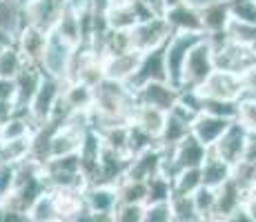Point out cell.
<instances>
[{
	"mask_svg": "<svg viewBox=\"0 0 256 222\" xmlns=\"http://www.w3.org/2000/svg\"><path fill=\"white\" fill-rule=\"evenodd\" d=\"M22 29V9L16 0H0V36L14 42Z\"/></svg>",
	"mask_w": 256,
	"mask_h": 222,
	"instance_id": "obj_26",
	"label": "cell"
},
{
	"mask_svg": "<svg viewBox=\"0 0 256 222\" xmlns=\"http://www.w3.org/2000/svg\"><path fill=\"white\" fill-rule=\"evenodd\" d=\"M236 122L240 127H245L248 133H256V98L254 96H243L238 100Z\"/></svg>",
	"mask_w": 256,
	"mask_h": 222,
	"instance_id": "obj_39",
	"label": "cell"
},
{
	"mask_svg": "<svg viewBox=\"0 0 256 222\" xmlns=\"http://www.w3.org/2000/svg\"><path fill=\"white\" fill-rule=\"evenodd\" d=\"M140 53L138 51H125L118 56H110L102 60V71H105L107 80L116 82H130V78L134 76L136 67H138Z\"/></svg>",
	"mask_w": 256,
	"mask_h": 222,
	"instance_id": "obj_21",
	"label": "cell"
},
{
	"mask_svg": "<svg viewBox=\"0 0 256 222\" xmlns=\"http://www.w3.org/2000/svg\"><path fill=\"white\" fill-rule=\"evenodd\" d=\"M82 205L94 214H110L114 216L118 207L116 187L112 185H87L82 191Z\"/></svg>",
	"mask_w": 256,
	"mask_h": 222,
	"instance_id": "obj_18",
	"label": "cell"
},
{
	"mask_svg": "<svg viewBox=\"0 0 256 222\" xmlns=\"http://www.w3.org/2000/svg\"><path fill=\"white\" fill-rule=\"evenodd\" d=\"M22 65H24V60H22L20 51H18V47L14 42L4 44V47L0 49V78L14 80V76L20 71Z\"/></svg>",
	"mask_w": 256,
	"mask_h": 222,
	"instance_id": "obj_32",
	"label": "cell"
},
{
	"mask_svg": "<svg viewBox=\"0 0 256 222\" xmlns=\"http://www.w3.org/2000/svg\"><path fill=\"white\" fill-rule=\"evenodd\" d=\"M116 194H118V205H145L147 182L122 178L116 185Z\"/></svg>",
	"mask_w": 256,
	"mask_h": 222,
	"instance_id": "obj_29",
	"label": "cell"
},
{
	"mask_svg": "<svg viewBox=\"0 0 256 222\" xmlns=\"http://www.w3.org/2000/svg\"><path fill=\"white\" fill-rule=\"evenodd\" d=\"M172 200V182L165 176H154L147 180V198L145 205H167Z\"/></svg>",
	"mask_w": 256,
	"mask_h": 222,
	"instance_id": "obj_36",
	"label": "cell"
},
{
	"mask_svg": "<svg viewBox=\"0 0 256 222\" xmlns=\"http://www.w3.org/2000/svg\"><path fill=\"white\" fill-rule=\"evenodd\" d=\"M142 222H174L170 205H145Z\"/></svg>",
	"mask_w": 256,
	"mask_h": 222,
	"instance_id": "obj_42",
	"label": "cell"
},
{
	"mask_svg": "<svg viewBox=\"0 0 256 222\" xmlns=\"http://www.w3.org/2000/svg\"><path fill=\"white\" fill-rule=\"evenodd\" d=\"M152 16H163L167 11V0H138Z\"/></svg>",
	"mask_w": 256,
	"mask_h": 222,
	"instance_id": "obj_46",
	"label": "cell"
},
{
	"mask_svg": "<svg viewBox=\"0 0 256 222\" xmlns=\"http://www.w3.org/2000/svg\"><path fill=\"white\" fill-rule=\"evenodd\" d=\"M134 96L138 105H147V107H154V109L170 113L172 107L178 102L180 89H176L170 82H145L138 89H134Z\"/></svg>",
	"mask_w": 256,
	"mask_h": 222,
	"instance_id": "obj_13",
	"label": "cell"
},
{
	"mask_svg": "<svg viewBox=\"0 0 256 222\" xmlns=\"http://www.w3.org/2000/svg\"><path fill=\"white\" fill-rule=\"evenodd\" d=\"M196 91L203 98H218V100H240L245 93L243 89V80L240 76L230 71H220V69H214L212 76L203 82Z\"/></svg>",
	"mask_w": 256,
	"mask_h": 222,
	"instance_id": "obj_10",
	"label": "cell"
},
{
	"mask_svg": "<svg viewBox=\"0 0 256 222\" xmlns=\"http://www.w3.org/2000/svg\"><path fill=\"white\" fill-rule=\"evenodd\" d=\"M198 169H200V182H203V187H210V189H218L220 185H225L234 176V167L228 165L225 160H220L212 151H208V156H205L203 165Z\"/></svg>",
	"mask_w": 256,
	"mask_h": 222,
	"instance_id": "obj_23",
	"label": "cell"
},
{
	"mask_svg": "<svg viewBox=\"0 0 256 222\" xmlns=\"http://www.w3.org/2000/svg\"><path fill=\"white\" fill-rule=\"evenodd\" d=\"M62 80H56V78H49V76H42L40 85H38L36 93H34L32 102L27 107V113L32 118L34 125H42L49 116L54 113L56 105L60 102V96H62Z\"/></svg>",
	"mask_w": 256,
	"mask_h": 222,
	"instance_id": "obj_5",
	"label": "cell"
},
{
	"mask_svg": "<svg viewBox=\"0 0 256 222\" xmlns=\"http://www.w3.org/2000/svg\"><path fill=\"white\" fill-rule=\"evenodd\" d=\"M0 222H29V214L12 207L7 200L0 202Z\"/></svg>",
	"mask_w": 256,
	"mask_h": 222,
	"instance_id": "obj_43",
	"label": "cell"
},
{
	"mask_svg": "<svg viewBox=\"0 0 256 222\" xmlns=\"http://www.w3.org/2000/svg\"><path fill=\"white\" fill-rule=\"evenodd\" d=\"M230 122L234 120H225V118H216V116H210V113H198L192 122V136L200 142L203 147L212 149L214 142L223 136V131L230 127Z\"/></svg>",
	"mask_w": 256,
	"mask_h": 222,
	"instance_id": "obj_19",
	"label": "cell"
},
{
	"mask_svg": "<svg viewBox=\"0 0 256 222\" xmlns=\"http://www.w3.org/2000/svg\"><path fill=\"white\" fill-rule=\"evenodd\" d=\"M47 36L49 33H42V31H38V29H34V27H27V24L20 29V33L16 36L14 44L18 47V51H20L24 62L40 67L42 53H45V44H47Z\"/></svg>",
	"mask_w": 256,
	"mask_h": 222,
	"instance_id": "obj_17",
	"label": "cell"
},
{
	"mask_svg": "<svg viewBox=\"0 0 256 222\" xmlns=\"http://www.w3.org/2000/svg\"><path fill=\"white\" fill-rule=\"evenodd\" d=\"M167 205H170L172 220L174 222H196L200 218L194 209L192 196H172V200Z\"/></svg>",
	"mask_w": 256,
	"mask_h": 222,
	"instance_id": "obj_37",
	"label": "cell"
},
{
	"mask_svg": "<svg viewBox=\"0 0 256 222\" xmlns=\"http://www.w3.org/2000/svg\"><path fill=\"white\" fill-rule=\"evenodd\" d=\"M190 133H192V122L185 120V118H180V116H176L174 111H170L165 116L163 129L158 133V147L163 151H172L180 140H185Z\"/></svg>",
	"mask_w": 256,
	"mask_h": 222,
	"instance_id": "obj_24",
	"label": "cell"
},
{
	"mask_svg": "<svg viewBox=\"0 0 256 222\" xmlns=\"http://www.w3.org/2000/svg\"><path fill=\"white\" fill-rule=\"evenodd\" d=\"M160 165H163V149H160V147H152V149H145V151H140V154L130 158L125 178L147 182L150 178L160 174Z\"/></svg>",
	"mask_w": 256,
	"mask_h": 222,
	"instance_id": "obj_16",
	"label": "cell"
},
{
	"mask_svg": "<svg viewBox=\"0 0 256 222\" xmlns=\"http://www.w3.org/2000/svg\"><path fill=\"white\" fill-rule=\"evenodd\" d=\"M165 44L158 49L140 53L138 67H136L134 76L130 78V82H125L127 87L134 91L145 82H167V69H165Z\"/></svg>",
	"mask_w": 256,
	"mask_h": 222,
	"instance_id": "obj_11",
	"label": "cell"
},
{
	"mask_svg": "<svg viewBox=\"0 0 256 222\" xmlns=\"http://www.w3.org/2000/svg\"><path fill=\"white\" fill-rule=\"evenodd\" d=\"M165 111L154 109V107H147V105H138L136 102V109L134 116H132V125L140 127L142 131H147L150 136H154L158 140V133L163 129V122H165Z\"/></svg>",
	"mask_w": 256,
	"mask_h": 222,
	"instance_id": "obj_28",
	"label": "cell"
},
{
	"mask_svg": "<svg viewBox=\"0 0 256 222\" xmlns=\"http://www.w3.org/2000/svg\"><path fill=\"white\" fill-rule=\"evenodd\" d=\"M198 11H200V22H203V36L225 31L228 22L232 20V16H230V0L205 2L198 7Z\"/></svg>",
	"mask_w": 256,
	"mask_h": 222,
	"instance_id": "obj_20",
	"label": "cell"
},
{
	"mask_svg": "<svg viewBox=\"0 0 256 222\" xmlns=\"http://www.w3.org/2000/svg\"><path fill=\"white\" fill-rule=\"evenodd\" d=\"M220 222H256V220H254L252 216L248 214V209H245V207L240 205L238 209H234L232 214H230V216H225V218L220 220Z\"/></svg>",
	"mask_w": 256,
	"mask_h": 222,
	"instance_id": "obj_47",
	"label": "cell"
},
{
	"mask_svg": "<svg viewBox=\"0 0 256 222\" xmlns=\"http://www.w3.org/2000/svg\"><path fill=\"white\" fill-rule=\"evenodd\" d=\"M203 38V33H172L170 40L165 42V69H167V82L180 89V73H183L185 58L190 49Z\"/></svg>",
	"mask_w": 256,
	"mask_h": 222,
	"instance_id": "obj_3",
	"label": "cell"
},
{
	"mask_svg": "<svg viewBox=\"0 0 256 222\" xmlns=\"http://www.w3.org/2000/svg\"><path fill=\"white\" fill-rule=\"evenodd\" d=\"M192 202H194V209L200 218H214V207H216V189L200 185L198 189L192 194Z\"/></svg>",
	"mask_w": 256,
	"mask_h": 222,
	"instance_id": "obj_38",
	"label": "cell"
},
{
	"mask_svg": "<svg viewBox=\"0 0 256 222\" xmlns=\"http://www.w3.org/2000/svg\"><path fill=\"white\" fill-rule=\"evenodd\" d=\"M174 2H180V0H167V7H170V4H174Z\"/></svg>",
	"mask_w": 256,
	"mask_h": 222,
	"instance_id": "obj_51",
	"label": "cell"
},
{
	"mask_svg": "<svg viewBox=\"0 0 256 222\" xmlns=\"http://www.w3.org/2000/svg\"><path fill=\"white\" fill-rule=\"evenodd\" d=\"M172 31L167 27V22L163 20V16H152L147 20L136 22L130 29V42L132 49L138 53L152 51V49H158L170 40Z\"/></svg>",
	"mask_w": 256,
	"mask_h": 222,
	"instance_id": "obj_4",
	"label": "cell"
},
{
	"mask_svg": "<svg viewBox=\"0 0 256 222\" xmlns=\"http://www.w3.org/2000/svg\"><path fill=\"white\" fill-rule=\"evenodd\" d=\"M40 167L49 191H82L87 187V180L80 171L78 154L49 158Z\"/></svg>",
	"mask_w": 256,
	"mask_h": 222,
	"instance_id": "obj_1",
	"label": "cell"
},
{
	"mask_svg": "<svg viewBox=\"0 0 256 222\" xmlns=\"http://www.w3.org/2000/svg\"><path fill=\"white\" fill-rule=\"evenodd\" d=\"M52 33L60 36L62 40L70 42L72 47H78V44H82V33H80V20H78V11L70 4V0H67L65 11H62L60 20H58L56 29H54Z\"/></svg>",
	"mask_w": 256,
	"mask_h": 222,
	"instance_id": "obj_27",
	"label": "cell"
},
{
	"mask_svg": "<svg viewBox=\"0 0 256 222\" xmlns=\"http://www.w3.org/2000/svg\"><path fill=\"white\" fill-rule=\"evenodd\" d=\"M29 145L32 138L22 140H0V165H20L29 158Z\"/></svg>",
	"mask_w": 256,
	"mask_h": 222,
	"instance_id": "obj_30",
	"label": "cell"
},
{
	"mask_svg": "<svg viewBox=\"0 0 256 222\" xmlns=\"http://www.w3.org/2000/svg\"><path fill=\"white\" fill-rule=\"evenodd\" d=\"M29 214V222H60V216H58V207L56 200H54V194L47 191L40 198L32 205Z\"/></svg>",
	"mask_w": 256,
	"mask_h": 222,
	"instance_id": "obj_31",
	"label": "cell"
},
{
	"mask_svg": "<svg viewBox=\"0 0 256 222\" xmlns=\"http://www.w3.org/2000/svg\"><path fill=\"white\" fill-rule=\"evenodd\" d=\"M230 16L234 20L256 24V0H230Z\"/></svg>",
	"mask_w": 256,
	"mask_h": 222,
	"instance_id": "obj_40",
	"label": "cell"
},
{
	"mask_svg": "<svg viewBox=\"0 0 256 222\" xmlns=\"http://www.w3.org/2000/svg\"><path fill=\"white\" fill-rule=\"evenodd\" d=\"M14 171H16V167H12V165H0V202H4V198H7L9 191H12Z\"/></svg>",
	"mask_w": 256,
	"mask_h": 222,
	"instance_id": "obj_45",
	"label": "cell"
},
{
	"mask_svg": "<svg viewBox=\"0 0 256 222\" xmlns=\"http://www.w3.org/2000/svg\"><path fill=\"white\" fill-rule=\"evenodd\" d=\"M208 147H203L198 140H196L194 136H187L185 140H180L178 145L174 147L172 151H165L167 156H170L172 165H174V171L178 174L180 169H198L200 165H203L205 156H208ZM174 174V176H176Z\"/></svg>",
	"mask_w": 256,
	"mask_h": 222,
	"instance_id": "obj_15",
	"label": "cell"
},
{
	"mask_svg": "<svg viewBox=\"0 0 256 222\" xmlns=\"http://www.w3.org/2000/svg\"><path fill=\"white\" fill-rule=\"evenodd\" d=\"M16 2H18V7H20V9H22V7H27V4H32V2H34V0H16Z\"/></svg>",
	"mask_w": 256,
	"mask_h": 222,
	"instance_id": "obj_50",
	"label": "cell"
},
{
	"mask_svg": "<svg viewBox=\"0 0 256 222\" xmlns=\"http://www.w3.org/2000/svg\"><path fill=\"white\" fill-rule=\"evenodd\" d=\"M72 53H74V47L70 42H65L60 36H56V33H49L47 44H45V53H42V60H40L42 73L49 78L67 82Z\"/></svg>",
	"mask_w": 256,
	"mask_h": 222,
	"instance_id": "obj_6",
	"label": "cell"
},
{
	"mask_svg": "<svg viewBox=\"0 0 256 222\" xmlns=\"http://www.w3.org/2000/svg\"><path fill=\"white\" fill-rule=\"evenodd\" d=\"M248 129L240 127L238 122H230V127L223 131V136L214 142L212 147V154L218 156L220 160H225L228 165L236 167L238 162H243V156H245V147H248Z\"/></svg>",
	"mask_w": 256,
	"mask_h": 222,
	"instance_id": "obj_9",
	"label": "cell"
},
{
	"mask_svg": "<svg viewBox=\"0 0 256 222\" xmlns=\"http://www.w3.org/2000/svg\"><path fill=\"white\" fill-rule=\"evenodd\" d=\"M145 205H118L114 211V222H142Z\"/></svg>",
	"mask_w": 256,
	"mask_h": 222,
	"instance_id": "obj_41",
	"label": "cell"
},
{
	"mask_svg": "<svg viewBox=\"0 0 256 222\" xmlns=\"http://www.w3.org/2000/svg\"><path fill=\"white\" fill-rule=\"evenodd\" d=\"M60 100L70 111H90L94 105V89L87 87L85 82L67 80L62 85Z\"/></svg>",
	"mask_w": 256,
	"mask_h": 222,
	"instance_id": "obj_25",
	"label": "cell"
},
{
	"mask_svg": "<svg viewBox=\"0 0 256 222\" xmlns=\"http://www.w3.org/2000/svg\"><path fill=\"white\" fill-rule=\"evenodd\" d=\"M163 20L167 22L172 33H203V22H200V11L190 0H180L167 7L163 13Z\"/></svg>",
	"mask_w": 256,
	"mask_h": 222,
	"instance_id": "obj_12",
	"label": "cell"
},
{
	"mask_svg": "<svg viewBox=\"0 0 256 222\" xmlns=\"http://www.w3.org/2000/svg\"><path fill=\"white\" fill-rule=\"evenodd\" d=\"M236 111H238V100H218V98L200 96V113H210V116L225 118V120H236Z\"/></svg>",
	"mask_w": 256,
	"mask_h": 222,
	"instance_id": "obj_33",
	"label": "cell"
},
{
	"mask_svg": "<svg viewBox=\"0 0 256 222\" xmlns=\"http://www.w3.org/2000/svg\"><path fill=\"white\" fill-rule=\"evenodd\" d=\"M214 65H216V69H220V71H230V73H236V76H243L245 71L256 67V49L234 44L228 38L220 47L214 49Z\"/></svg>",
	"mask_w": 256,
	"mask_h": 222,
	"instance_id": "obj_8",
	"label": "cell"
},
{
	"mask_svg": "<svg viewBox=\"0 0 256 222\" xmlns=\"http://www.w3.org/2000/svg\"><path fill=\"white\" fill-rule=\"evenodd\" d=\"M42 76H45L42 69L36 65H29V62H24L20 71L14 76V105H16V113H27V107L32 102L38 85H40Z\"/></svg>",
	"mask_w": 256,
	"mask_h": 222,
	"instance_id": "obj_14",
	"label": "cell"
},
{
	"mask_svg": "<svg viewBox=\"0 0 256 222\" xmlns=\"http://www.w3.org/2000/svg\"><path fill=\"white\" fill-rule=\"evenodd\" d=\"M243 207L248 209V214L256 220V185L245 189V198H243Z\"/></svg>",
	"mask_w": 256,
	"mask_h": 222,
	"instance_id": "obj_48",
	"label": "cell"
},
{
	"mask_svg": "<svg viewBox=\"0 0 256 222\" xmlns=\"http://www.w3.org/2000/svg\"><path fill=\"white\" fill-rule=\"evenodd\" d=\"M214 69V49L203 36L190 49L185 58L183 73H180V89H198L212 76Z\"/></svg>",
	"mask_w": 256,
	"mask_h": 222,
	"instance_id": "obj_2",
	"label": "cell"
},
{
	"mask_svg": "<svg viewBox=\"0 0 256 222\" xmlns=\"http://www.w3.org/2000/svg\"><path fill=\"white\" fill-rule=\"evenodd\" d=\"M67 0H34L32 4L22 7V27H34L42 33H52L60 20Z\"/></svg>",
	"mask_w": 256,
	"mask_h": 222,
	"instance_id": "obj_7",
	"label": "cell"
},
{
	"mask_svg": "<svg viewBox=\"0 0 256 222\" xmlns=\"http://www.w3.org/2000/svg\"><path fill=\"white\" fill-rule=\"evenodd\" d=\"M200 185V169H180L172 178V196H192Z\"/></svg>",
	"mask_w": 256,
	"mask_h": 222,
	"instance_id": "obj_34",
	"label": "cell"
},
{
	"mask_svg": "<svg viewBox=\"0 0 256 222\" xmlns=\"http://www.w3.org/2000/svg\"><path fill=\"white\" fill-rule=\"evenodd\" d=\"M245 162H256V133H250L248 136V147H245Z\"/></svg>",
	"mask_w": 256,
	"mask_h": 222,
	"instance_id": "obj_49",
	"label": "cell"
},
{
	"mask_svg": "<svg viewBox=\"0 0 256 222\" xmlns=\"http://www.w3.org/2000/svg\"><path fill=\"white\" fill-rule=\"evenodd\" d=\"M243 198H245V189L234 180V178H230L225 185H220L218 189H216L214 218L223 220L225 216H230L234 209H238V207L243 205Z\"/></svg>",
	"mask_w": 256,
	"mask_h": 222,
	"instance_id": "obj_22",
	"label": "cell"
},
{
	"mask_svg": "<svg viewBox=\"0 0 256 222\" xmlns=\"http://www.w3.org/2000/svg\"><path fill=\"white\" fill-rule=\"evenodd\" d=\"M225 33H228V38L234 44L256 49V24L240 22V20H234V18H232V20L228 22V29H225Z\"/></svg>",
	"mask_w": 256,
	"mask_h": 222,
	"instance_id": "obj_35",
	"label": "cell"
},
{
	"mask_svg": "<svg viewBox=\"0 0 256 222\" xmlns=\"http://www.w3.org/2000/svg\"><path fill=\"white\" fill-rule=\"evenodd\" d=\"M67 222H114V216H110V214H94V211L90 209H85L82 207L78 214H74Z\"/></svg>",
	"mask_w": 256,
	"mask_h": 222,
	"instance_id": "obj_44",
	"label": "cell"
}]
</instances>
